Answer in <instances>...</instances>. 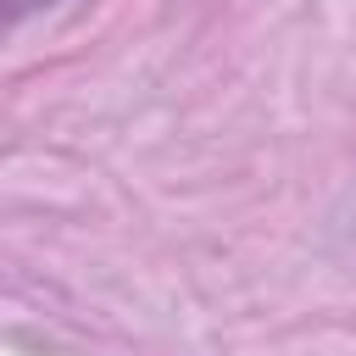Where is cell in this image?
Wrapping results in <instances>:
<instances>
[]
</instances>
